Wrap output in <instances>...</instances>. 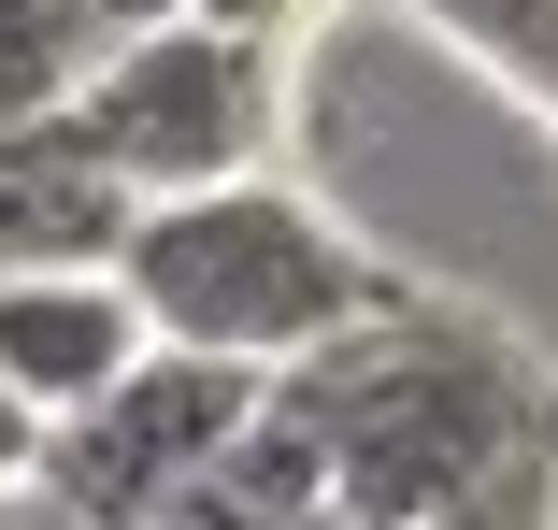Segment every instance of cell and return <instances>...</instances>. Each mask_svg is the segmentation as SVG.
Wrapping results in <instances>:
<instances>
[{
	"mask_svg": "<svg viewBox=\"0 0 558 530\" xmlns=\"http://www.w3.org/2000/svg\"><path fill=\"white\" fill-rule=\"evenodd\" d=\"M130 359H144V315H130L116 273H0V387H15L44 431L86 415Z\"/></svg>",
	"mask_w": 558,
	"mask_h": 530,
	"instance_id": "obj_5",
	"label": "cell"
},
{
	"mask_svg": "<svg viewBox=\"0 0 558 530\" xmlns=\"http://www.w3.org/2000/svg\"><path fill=\"white\" fill-rule=\"evenodd\" d=\"M0 530H15V502H0Z\"/></svg>",
	"mask_w": 558,
	"mask_h": 530,
	"instance_id": "obj_14",
	"label": "cell"
},
{
	"mask_svg": "<svg viewBox=\"0 0 558 530\" xmlns=\"http://www.w3.org/2000/svg\"><path fill=\"white\" fill-rule=\"evenodd\" d=\"M116 287L144 315V345H186V359H230V373H287L315 359L329 330L401 301V273H373L344 230L315 216L301 186L244 172V186H201V201H144L130 244H116Z\"/></svg>",
	"mask_w": 558,
	"mask_h": 530,
	"instance_id": "obj_2",
	"label": "cell"
},
{
	"mask_svg": "<svg viewBox=\"0 0 558 530\" xmlns=\"http://www.w3.org/2000/svg\"><path fill=\"white\" fill-rule=\"evenodd\" d=\"M244 415H258V373L186 359V345H144V359L100 387L86 415H58V431H44L29 502H44V516H72V530H158L215 459L244 445Z\"/></svg>",
	"mask_w": 558,
	"mask_h": 530,
	"instance_id": "obj_4",
	"label": "cell"
},
{
	"mask_svg": "<svg viewBox=\"0 0 558 530\" xmlns=\"http://www.w3.org/2000/svg\"><path fill=\"white\" fill-rule=\"evenodd\" d=\"M172 15H201V0H100V29H116V44H130V29H172Z\"/></svg>",
	"mask_w": 558,
	"mask_h": 530,
	"instance_id": "obj_11",
	"label": "cell"
},
{
	"mask_svg": "<svg viewBox=\"0 0 558 530\" xmlns=\"http://www.w3.org/2000/svg\"><path fill=\"white\" fill-rule=\"evenodd\" d=\"M100 58H116L100 0H0V144H15V130H58Z\"/></svg>",
	"mask_w": 558,
	"mask_h": 530,
	"instance_id": "obj_7",
	"label": "cell"
},
{
	"mask_svg": "<svg viewBox=\"0 0 558 530\" xmlns=\"http://www.w3.org/2000/svg\"><path fill=\"white\" fill-rule=\"evenodd\" d=\"M15 530H72V516H44V502H15Z\"/></svg>",
	"mask_w": 558,
	"mask_h": 530,
	"instance_id": "obj_12",
	"label": "cell"
},
{
	"mask_svg": "<svg viewBox=\"0 0 558 530\" xmlns=\"http://www.w3.org/2000/svg\"><path fill=\"white\" fill-rule=\"evenodd\" d=\"M116 244H130V201L100 186L58 130L0 144V273H116Z\"/></svg>",
	"mask_w": 558,
	"mask_h": 530,
	"instance_id": "obj_6",
	"label": "cell"
},
{
	"mask_svg": "<svg viewBox=\"0 0 558 530\" xmlns=\"http://www.w3.org/2000/svg\"><path fill=\"white\" fill-rule=\"evenodd\" d=\"M315 15H329V0H201V29H244V44H287Z\"/></svg>",
	"mask_w": 558,
	"mask_h": 530,
	"instance_id": "obj_9",
	"label": "cell"
},
{
	"mask_svg": "<svg viewBox=\"0 0 558 530\" xmlns=\"http://www.w3.org/2000/svg\"><path fill=\"white\" fill-rule=\"evenodd\" d=\"M29 473H44V415L0 387V502H29Z\"/></svg>",
	"mask_w": 558,
	"mask_h": 530,
	"instance_id": "obj_10",
	"label": "cell"
},
{
	"mask_svg": "<svg viewBox=\"0 0 558 530\" xmlns=\"http://www.w3.org/2000/svg\"><path fill=\"white\" fill-rule=\"evenodd\" d=\"M287 387L329 431V516L359 530H429L473 487H501L515 459H558V373L444 301H387L359 330H329L315 359H287Z\"/></svg>",
	"mask_w": 558,
	"mask_h": 530,
	"instance_id": "obj_1",
	"label": "cell"
},
{
	"mask_svg": "<svg viewBox=\"0 0 558 530\" xmlns=\"http://www.w3.org/2000/svg\"><path fill=\"white\" fill-rule=\"evenodd\" d=\"M315 530H359V516H315Z\"/></svg>",
	"mask_w": 558,
	"mask_h": 530,
	"instance_id": "obj_13",
	"label": "cell"
},
{
	"mask_svg": "<svg viewBox=\"0 0 558 530\" xmlns=\"http://www.w3.org/2000/svg\"><path fill=\"white\" fill-rule=\"evenodd\" d=\"M58 144L100 172L144 216V201H201V186H244L258 158H272V44H244V29H201V15H172V29H130L116 58L86 72V100L58 116Z\"/></svg>",
	"mask_w": 558,
	"mask_h": 530,
	"instance_id": "obj_3",
	"label": "cell"
},
{
	"mask_svg": "<svg viewBox=\"0 0 558 530\" xmlns=\"http://www.w3.org/2000/svg\"><path fill=\"white\" fill-rule=\"evenodd\" d=\"M429 530H558V459H515L501 487H473L459 516H429Z\"/></svg>",
	"mask_w": 558,
	"mask_h": 530,
	"instance_id": "obj_8",
	"label": "cell"
}]
</instances>
